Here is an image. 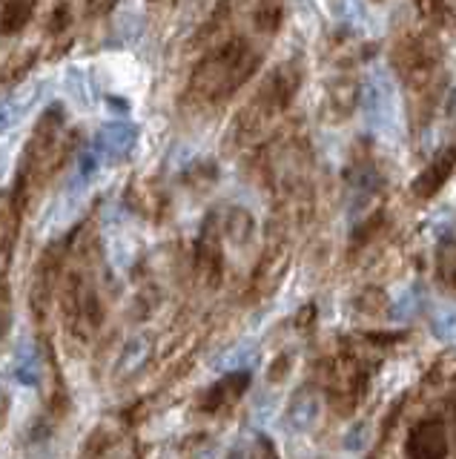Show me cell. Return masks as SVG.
Segmentation results:
<instances>
[{"mask_svg": "<svg viewBox=\"0 0 456 459\" xmlns=\"http://www.w3.org/2000/svg\"><path fill=\"white\" fill-rule=\"evenodd\" d=\"M262 66V52L247 38L233 35L224 38L204 52L195 64L187 95L198 104H221L245 86L255 69Z\"/></svg>", "mask_w": 456, "mask_h": 459, "instance_id": "6da1fadb", "label": "cell"}, {"mask_svg": "<svg viewBox=\"0 0 456 459\" xmlns=\"http://www.w3.org/2000/svg\"><path fill=\"white\" fill-rule=\"evenodd\" d=\"M302 78L305 75L298 61H284L270 72L259 90H255V95L238 109L236 121L230 126V138H227L230 147L241 150V147H250V143L264 141L267 129L293 104L298 86H302Z\"/></svg>", "mask_w": 456, "mask_h": 459, "instance_id": "7a4b0ae2", "label": "cell"}, {"mask_svg": "<svg viewBox=\"0 0 456 459\" xmlns=\"http://www.w3.org/2000/svg\"><path fill=\"white\" fill-rule=\"evenodd\" d=\"M66 155H69V135H66V124H64V109L49 107L44 115H40V121L35 124L32 135H30V143H26L21 181L26 186L40 190V186L61 169Z\"/></svg>", "mask_w": 456, "mask_h": 459, "instance_id": "3957f363", "label": "cell"}, {"mask_svg": "<svg viewBox=\"0 0 456 459\" xmlns=\"http://www.w3.org/2000/svg\"><path fill=\"white\" fill-rule=\"evenodd\" d=\"M391 64L399 78L417 98H436V81L442 66L439 43L427 32H405L399 35L391 49Z\"/></svg>", "mask_w": 456, "mask_h": 459, "instance_id": "277c9868", "label": "cell"}, {"mask_svg": "<svg viewBox=\"0 0 456 459\" xmlns=\"http://www.w3.org/2000/svg\"><path fill=\"white\" fill-rule=\"evenodd\" d=\"M64 267H66V244L47 247L35 264L32 284H30V310H32V319L40 330H44L52 319V305L58 301Z\"/></svg>", "mask_w": 456, "mask_h": 459, "instance_id": "5b68a950", "label": "cell"}, {"mask_svg": "<svg viewBox=\"0 0 456 459\" xmlns=\"http://www.w3.org/2000/svg\"><path fill=\"white\" fill-rule=\"evenodd\" d=\"M288 267H290V241H288V236L276 230V236L270 238L267 250L262 253L259 264H255L253 276H250L247 301L255 305V301H264V299L273 296L279 290V284L284 279V273H288Z\"/></svg>", "mask_w": 456, "mask_h": 459, "instance_id": "8992f818", "label": "cell"}, {"mask_svg": "<svg viewBox=\"0 0 456 459\" xmlns=\"http://www.w3.org/2000/svg\"><path fill=\"white\" fill-rule=\"evenodd\" d=\"M224 233H221V221L219 219H210L204 221L202 233H198L195 241V250H193V273L202 287L212 290L219 287L221 276H224Z\"/></svg>", "mask_w": 456, "mask_h": 459, "instance_id": "52a82bcc", "label": "cell"}, {"mask_svg": "<svg viewBox=\"0 0 456 459\" xmlns=\"http://www.w3.org/2000/svg\"><path fill=\"white\" fill-rule=\"evenodd\" d=\"M448 422L445 416H422V420L410 428L405 439V454L417 459H436L448 456Z\"/></svg>", "mask_w": 456, "mask_h": 459, "instance_id": "ba28073f", "label": "cell"}, {"mask_svg": "<svg viewBox=\"0 0 456 459\" xmlns=\"http://www.w3.org/2000/svg\"><path fill=\"white\" fill-rule=\"evenodd\" d=\"M453 172H456V143H448V147H442L431 161L425 164V169L419 172V176L413 178V184H410L413 198L417 201L436 198Z\"/></svg>", "mask_w": 456, "mask_h": 459, "instance_id": "9c48e42d", "label": "cell"}, {"mask_svg": "<svg viewBox=\"0 0 456 459\" xmlns=\"http://www.w3.org/2000/svg\"><path fill=\"white\" fill-rule=\"evenodd\" d=\"M250 387V373L238 370V373H227L224 379H219L216 385H210L207 391L198 399V411L207 413V416H216L230 411L236 402L245 396V391Z\"/></svg>", "mask_w": 456, "mask_h": 459, "instance_id": "30bf717a", "label": "cell"}, {"mask_svg": "<svg viewBox=\"0 0 456 459\" xmlns=\"http://www.w3.org/2000/svg\"><path fill=\"white\" fill-rule=\"evenodd\" d=\"M356 104H359V83H356L353 78H339L327 86L324 118L327 121H345L353 115Z\"/></svg>", "mask_w": 456, "mask_h": 459, "instance_id": "8fae6325", "label": "cell"}, {"mask_svg": "<svg viewBox=\"0 0 456 459\" xmlns=\"http://www.w3.org/2000/svg\"><path fill=\"white\" fill-rule=\"evenodd\" d=\"M126 204H130L138 215H144V219L155 221V219H161V215H164L167 198H164V190L159 184L135 178L130 184V190H126Z\"/></svg>", "mask_w": 456, "mask_h": 459, "instance_id": "7c38bea8", "label": "cell"}, {"mask_svg": "<svg viewBox=\"0 0 456 459\" xmlns=\"http://www.w3.org/2000/svg\"><path fill=\"white\" fill-rule=\"evenodd\" d=\"M150 356H152V339H150V336H138V339H133V342L121 351V359H118V365H116V377H118V379H130V377H135V373L144 370V365L150 362Z\"/></svg>", "mask_w": 456, "mask_h": 459, "instance_id": "4fadbf2b", "label": "cell"}, {"mask_svg": "<svg viewBox=\"0 0 456 459\" xmlns=\"http://www.w3.org/2000/svg\"><path fill=\"white\" fill-rule=\"evenodd\" d=\"M436 284L448 296H456V236H448L439 241L436 247Z\"/></svg>", "mask_w": 456, "mask_h": 459, "instance_id": "5bb4252c", "label": "cell"}, {"mask_svg": "<svg viewBox=\"0 0 456 459\" xmlns=\"http://www.w3.org/2000/svg\"><path fill=\"white\" fill-rule=\"evenodd\" d=\"M35 0H0V35H18L32 21Z\"/></svg>", "mask_w": 456, "mask_h": 459, "instance_id": "9a60e30c", "label": "cell"}, {"mask_svg": "<svg viewBox=\"0 0 456 459\" xmlns=\"http://www.w3.org/2000/svg\"><path fill=\"white\" fill-rule=\"evenodd\" d=\"M38 61V49H18L6 57V64L0 66V86H15L21 83L26 75H30V69L35 66Z\"/></svg>", "mask_w": 456, "mask_h": 459, "instance_id": "2e32d148", "label": "cell"}, {"mask_svg": "<svg viewBox=\"0 0 456 459\" xmlns=\"http://www.w3.org/2000/svg\"><path fill=\"white\" fill-rule=\"evenodd\" d=\"M221 233H224V238H230L236 244H247L250 236H253V219H250V212L241 210V207H233L230 212L224 215Z\"/></svg>", "mask_w": 456, "mask_h": 459, "instance_id": "e0dca14e", "label": "cell"}, {"mask_svg": "<svg viewBox=\"0 0 456 459\" xmlns=\"http://www.w3.org/2000/svg\"><path fill=\"white\" fill-rule=\"evenodd\" d=\"M281 18H284L281 0H262V4L255 6V12H253V26H255V32L273 35V32H279Z\"/></svg>", "mask_w": 456, "mask_h": 459, "instance_id": "ac0fdd59", "label": "cell"}, {"mask_svg": "<svg viewBox=\"0 0 456 459\" xmlns=\"http://www.w3.org/2000/svg\"><path fill=\"white\" fill-rule=\"evenodd\" d=\"M356 310H362L367 316H374V319H379V316L388 310V299H384V293L379 290V287H367V290H362L359 299H356Z\"/></svg>", "mask_w": 456, "mask_h": 459, "instance_id": "d6986e66", "label": "cell"}, {"mask_svg": "<svg viewBox=\"0 0 456 459\" xmlns=\"http://www.w3.org/2000/svg\"><path fill=\"white\" fill-rule=\"evenodd\" d=\"M69 4H58V9L52 12V18H49V32L52 35H58V32H64V29L69 26Z\"/></svg>", "mask_w": 456, "mask_h": 459, "instance_id": "ffe728a7", "label": "cell"}, {"mask_svg": "<svg viewBox=\"0 0 456 459\" xmlns=\"http://www.w3.org/2000/svg\"><path fill=\"white\" fill-rule=\"evenodd\" d=\"M118 0H87V12L92 14V18H101V14H109L112 9H116Z\"/></svg>", "mask_w": 456, "mask_h": 459, "instance_id": "44dd1931", "label": "cell"}, {"mask_svg": "<svg viewBox=\"0 0 456 459\" xmlns=\"http://www.w3.org/2000/svg\"><path fill=\"white\" fill-rule=\"evenodd\" d=\"M181 4H193V0H181Z\"/></svg>", "mask_w": 456, "mask_h": 459, "instance_id": "7402d4cb", "label": "cell"}]
</instances>
